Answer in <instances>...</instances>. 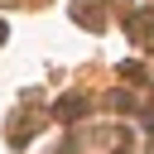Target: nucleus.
Listing matches in <instances>:
<instances>
[{
    "instance_id": "obj_1",
    "label": "nucleus",
    "mask_w": 154,
    "mask_h": 154,
    "mask_svg": "<svg viewBox=\"0 0 154 154\" xmlns=\"http://www.w3.org/2000/svg\"><path fill=\"white\" fill-rule=\"evenodd\" d=\"M72 19H82L87 29H101L106 24V0H77L72 5Z\"/></svg>"
},
{
    "instance_id": "obj_2",
    "label": "nucleus",
    "mask_w": 154,
    "mask_h": 154,
    "mask_svg": "<svg viewBox=\"0 0 154 154\" xmlns=\"http://www.w3.org/2000/svg\"><path fill=\"white\" fill-rule=\"evenodd\" d=\"M130 38H135V43H154V10L130 14Z\"/></svg>"
},
{
    "instance_id": "obj_3",
    "label": "nucleus",
    "mask_w": 154,
    "mask_h": 154,
    "mask_svg": "<svg viewBox=\"0 0 154 154\" xmlns=\"http://www.w3.org/2000/svg\"><path fill=\"white\" fill-rule=\"evenodd\" d=\"M82 116V96H63L58 101V120H77Z\"/></svg>"
},
{
    "instance_id": "obj_4",
    "label": "nucleus",
    "mask_w": 154,
    "mask_h": 154,
    "mask_svg": "<svg viewBox=\"0 0 154 154\" xmlns=\"http://www.w3.org/2000/svg\"><path fill=\"white\" fill-rule=\"evenodd\" d=\"M120 77H130V82H140V77H144V67H140V63H120Z\"/></svg>"
},
{
    "instance_id": "obj_5",
    "label": "nucleus",
    "mask_w": 154,
    "mask_h": 154,
    "mask_svg": "<svg viewBox=\"0 0 154 154\" xmlns=\"http://www.w3.org/2000/svg\"><path fill=\"white\" fill-rule=\"evenodd\" d=\"M5 38H10V29H5V19H0V43H5Z\"/></svg>"
},
{
    "instance_id": "obj_6",
    "label": "nucleus",
    "mask_w": 154,
    "mask_h": 154,
    "mask_svg": "<svg viewBox=\"0 0 154 154\" xmlns=\"http://www.w3.org/2000/svg\"><path fill=\"white\" fill-rule=\"evenodd\" d=\"M144 125H149V130H154V116H144Z\"/></svg>"
}]
</instances>
